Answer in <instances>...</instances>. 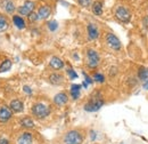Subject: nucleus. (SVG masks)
Masks as SVG:
<instances>
[{
  "label": "nucleus",
  "mask_w": 148,
  "mask_h": 144,
  "mask_svg": "<svg viewBox=\"0 0 148 144\" xmlns=\"http://www.w3.org/2000/svg\"><path fill=\"white\" fill-rule=\"evenodd\" d=\"M50 13H51V9H50L49 6H42V7H40L39 10H38V16H39V18L46 19V18L49 17Z\"/></svg>",
  "instance_id": "15"
},
{
  "label": "nucleus",
  "mask_w": 148,
  "mask_h": 144,
  "mask_svg": "<svg viewBox=\"0 0 148 144\" xmlns=\"http://www.w3.org/2000/svg\"><path fill=\"white\" fill-rule=\"evenodd\" d=\"M9 109L15 113H19L24 110V104L19 100H13L9 104Z\"/></svg>",
  "instance_id": "12"
},
{
  "label": "nucleus",
  "mask_w": 148,
  "mask_h": 144,
  "mask_svg": "<svg viewBox=\"0 0 148 144\" xmlns=\"http://www.w3.org/2000/svg\"><path fill=\"white\" fill-rule=\"evenodd\" d=\"M48 29L50 30V31H56L57 29H58V23H57V21H50L49 23H48Z\"/></svg>",
  "instance_id": "25"
},
{
  "label": "nucleus",
  "mask_w": 148,
  "mask_h": 144,
  "mask_svg": "<svg viewBox=\"0 0 148 144\" xmlns=\"http://www.w3.org/2000/svg\"><path fill=\"white\" fill-rule=\"evenodd\" d=\"M12 61L10 60H5L1 64H0V73H2V72H7L10 70V68H12Z\"/></svg>",
  "instance_id": "22"
},
{
  "label": "nucleus",
  "mask_w": 148,
  "mask_h": 144,
  "mask_svg": "<svg viewBox=\"0 0 148 144\" xmlns=\"http://www.w3.org/2000/svg\"><path fill=\"white\" fill-rule=\"evenodd\" d=\"M67 75L70 77L71 80H74V79L77 78V73L74 71L73 69H67Z\"/></svg>",
  "instance_id": "26"
},
{
  "label": "nucleus",
  "mask_w": 148,
  "mask_h": 144,
  "mask_svg": "<svg viewBox=\"0 0 148 144\" xmlns=\"http://www.w3.org/2000/svg\"><path fill=\"white\" fill-rule=\"evenodd\" d=\"M106 42L114 51H120L121 47H122V44H121L120 39L113 33H107L106 35Z\"/></svg>",
  "instance_id": "6"
},
{
  "label": "nucleus",
  "mask_w": 148,
  "mask_h": 144,
  "mask_svg": "<svg viewBox=\"0 0 148 144\" xmlns=\"http://www.w3.org/2000/svg\"><path fill=\"white\" fill-rule=\"evenodd\" d=\"M21 125L24 127V128H34V126H36L34 125V121L30 117H24L21 120Z\"/></svg>",
  "instance_id": "18"
},
{
  "label": "nucleus",
  "mask_w": 148,
  "mask_h": 144,
  "mask_svg": "<svg viewBox=\"0 0 148 144\" xmlns=\"http://www.w3.org/2000/svg\"><path fill=\"white\" fill-rule=\"evenodd\" d=\"M143 87H144L145 89H147V90H148V80H146V81L144 82V85H143Z\"/></svg>",
  "instance_id": "33"
},
{
  "label": "nucleus",
  "mask_w": 148,
  "mask_h": 144,
  "mask_svg": "<svg viewBox=\"0 0 148 144\" xmlns=\"http://www.w3.org/2000/svg\"><path fill=\"white\" fill-rule=\"evenodd\" d=\"M83 75H84V81H83V82H84V84H87L88 86H89V85H91V84L93 82L92 79H91V78H90L86 72H83Z\"/></svg>",
  "instance_id": "27"
},
{
  "label": "nucleus",
  "mask_w": 148,
  "mask_h": 144,
  "mask_svg": "<svg viewBox=\"0 0 148 144\" xmlns=\"http://www.w3.org/2000/svg\"><path fill=\"white\" fill-rule=\"evenodd\" d=\"M34 7H36V3H34L33 1L27 0V1L24 2L23 6H21V7L18 8V13L21 14V15H27V16H29V15L33 12Z\"/></svg>",
  "instance_id": "7"
},
{
  "label": "nucleus",
  "mask_w": 148,
  "mask_h": 144,
  "mask_svg": "<svg viewBox=\"0 0 148 144\" xmlns=\"http://www.w3.org/2000/svg\"><path fill=\"white\" fill-rule=\"evenodd\" d=\"M29 19H30V22H37L38 19H39V16H38L37 13L32 12V13L29 15Z\"/></svg>",
  "instance_id": "28"
},
{
  "label": "nucleus",
  "mask_w": 148,
  "mask_h": 144,
  "mask_svg": "<svg viewBox=\"0 0 148 144\" xmlns=\"http://www.w3.org/2000/svg\"><path fill=\"white\" fill-rule=\"evenodd\" d=\"M138 78L141 80V81H146L148 80V69L145 66H141L139 70H138Z\"/></svg>",
  "instance_id": "20"
},
{
  "label": "nucleus",
  "mask_w": 148,
  "mask_h": 144,
  "mask_svg": "<svg viewBox=\"0 0 148 144\" xmlns=\"http://www.w3.org/2000/svg\"><path fill=\"white\" fill-rule=\"evenodd\" d=\"M83 135L79 130H70L64 136V143L65 144H82L83 143Z\"/></svg>",
  "instance_id": "2"
},
{
  "label": "nucleus",
  "mask_w": 148,
  "mask_h": 144,
  "mask_svg": "<svg viewBox=\"0 0 148 144\" xmlns=\"http://www.w3.org/2000/svg\"><path fill=\"white\" fill-rule=\"evenodd\" d=\"M115 17L122 23H129L130 19H131V13L127 7L120 6L115 10Z\"/></svg>",
  "instance_id": "5"
},
{
  "label": "nucleus",
  "mask_w": 148,
  "mask_h": 144,
  "mask_svg": "<svg viewBox=\"0 0 148 144\" xmlns=\"http://www.w3.org/2000/svg\"><path fill=\"white\" fill-rule=\"evenodd\" d=\"M1 8H3L5 12L8 14H12L15 10V6H14L13 1H10V0H3L1 3Z\"/></svg>",
  "instance_id": "16"
},
{
  "label": "nucleus",
  "mask_w": 148,
  "mask_h": 144,
  "mask_svg": "<svg viewBox=\"0 0 148 144\" xmlns=\"http://www.w3.org/2000/svg\"><path fill=\"white\" fill-rule=\"evenodd\" d=\"M49 82L53 85H62L64 82V77L60 73H53L49 75Z\"/></svg>",
  "instance_id": "14"
},
{
  "label": "nucleus",
  "mask_w": 148,
  "mask_h": 144,
  "mask_svg": "<svg viewBox=\"0 0 148 144\" xmlns=\"http://www.w3.org/2000/svg\"><path fill=\"white\" fill-rule=\"evenodd\" d=\"M87 31H88V38L90 40H96L99 37V30H98V28L95 24H92V23L88 24Z\"/></svg>",
  "instance_id": "10"
},
{
  "label": "nucleus",
  "mask_w": 148,
  "mask_h": 144,
  "mask_svg": "<svg viewBox=\"0 0 148 144\" xmlns=\"http://www.w3.org/2000/svg\"><path fill=\"white\" fill-rule=\"evenodd\" d=\"M17 144H33V136L31 133H23L17 138Z\"/></svg>",
  "instance_id": "11"
},
{
  "label": "nucleus",
  "mask_w": 148,
  "mask_h": 144,
  "mask_svg": "<svg viewBox=\"0 0 148 144\" xmlns=\"http://www.w3.org/2000/svg\"><path fill=\"white\" fill-rule=\"evenodd\" d=\"M80 94H81V85L73 84L71 86V95H72L73 100H77L80 97Z\"/></svg>",
  "instance_id": "17"
},
{
  "label": "nucleus",
  "mask_w": 148,
  "mask_h": 144,
  "mask_svg": "<svg viewBox=\"0 0 148 144\" xmlns=\"http://www.w3.org/2000/svg\"><path fill=\"white\" fill-rule=\"evenodd\" d=\"M79 3L82 7H89L90 3H91V0H79Z\"/></svg>",
  "instance_id": "29"
},
{
  "label": "nucleus",
  "mask_w": 148,
  "mask_h": 144,
  "mask_svg": "<svg viewBox=\"0 0 148 144\" xmlns=\"http://www.w3.org/2000/svg\"><path fill=\"white\" fill-rule=\"evenodd\" d=\"M32 113L38 119H45L50 114V108L45 103H36L32 107Z\"/></svg>",
  "instance_id": "3"
},
{
  "label": "nucleus",
  "mask_w": 148,
  "mask_h": 144,
  "mask_svg": "<svg viewBox=\"0 0 148 144\" xmlns=\"http://www.w3.org/2000/svg\"><path fill=\"white\" fill-rule=\"evenodd\" d=\"M92 13L95 15H101L103 14V3L100 1H96L92 5Z\"/></svg>",
  "instance_id": "21"
},
{
  "label": "nucleus",
  "mask_w": 148,
  "mask_h": 144,
  "mask_svg": "<svg viewBox=\"0 0 148 144\" xmlns=\"http://www.w3.org/2000/svg\"><path fill=\"white\" fill-rule=\"evenodd\" d=\"M0 144H9V141L7 138H0Z\"/></svg>",
  "instance_id": "32"
},
{
  "label": "nucleus",
  "mask_w": 148,
  "mask_h": 144,
  "mask_svg": "<svg viewBox=\"0 0 148 144\" xmlns=\"http://www.w3.org/2000/svg\"><path fill=\"white\" fill-rule=\"evenodd\" d=\"M23 90H24L26 94H29V95L32 94V89H31V87H29V86H24V87H23Z\"/></svg>",
  "instance_id": "30"
},
{
  "label": "nucleus",
  "mask_w": 148,
  "mask_h": 144,
  "mask_svg": "<svg viewBox=\"0 0 148 144\" xmlns=\"http://www.w3.org/2000/svg\"><path fill=\"white\" fill-rule=\"evenodd\" d=\"M69 101V96L65 93H58L54 96V103L58 107H63Z\"/></svg>",
  "instance_id": "9"
},
{
  "label": "nucleus",
  "mask_w": 148,
  "mask_h": 144,
  "mask_svg": "<svg viewBox=\"0 0 148 144\" xmlns=\"http://www.w3.org/2000/svg\"><path fill=\"white\" fill-rule=\"evenodd\" d=\"M13 111L10 110L9 108H7V107H2V108L0 109V123H7L8 120H10V118H12V113Z\"/></svg>",
  "instance_id": "8"
},
{
  "label": "nucleus",
  "mask_w": 148,
  "mask_h": 144,
  "mask_svg": "<svg viewBox=\"0 0 148 144\" xmlns=\"http://www.w3.org/2000/svg\"><path fill=\"white\" fill-rule=\"evenodd\" d=\"M99 61H100L99 54L95 49H88L87 51V65L90 69L97 68L99 65Z\"/></svg>",
  "instance_id": "4"
},
{
  "label": "nucleus",
  "mask_w": 148,
  "mask_h": 144,
  "mask_svg": "<svg viewBox=\"0 0 148 144\" xmlns=\"http://www.w3.org/2000/svg\"><path fill=\"white\" fill-rule=\"evenodd\" d=\"M13 21H14L15 26H17V29H19V30H22V29H24L26 26L25 25V21L21 17V16H18V15L13 16Z\"/></svg>",
  "instance_id": "19"
},
{
  "label": "nucleus",
  "mask_w": 148,
  "mask_h": 144,
  "mask_svg": "<svg viewBox=\"0 0 148 144\" xmlns=\"http://www.w3.org/2000/svg\"><path fill=\"white\" fill-rule=\"evenodd\" d=\"M8 26H9L8 22H7L5 18L2 17V16H0V32L6 31V30L8 29Z\"/></svg>",
  "instance_id": "23"
},
{
  "label": "nucleus",
  "mask_w": 148,
  "mask_h": 144,
  "mask_svg": "<svg viewBox=\"0 0 148 144\" xmlns=\"http://www.w3.org/2000/svg\"><path fill=\"white\" fill-rule=\"evenodd\" d=\"M93 80L97 81V82H100V84H101V82L105 81V77H104V74L97 72V73H95V75H93Z\"/></svg>",
  "instance_id": "24"
},
{
  "label": "nucleus",
  "mask_w": 148,
  "mask_h": 144,
  "mask_svg": "<svg viewBox=\"0 0 148 144\" xmlns=\"http://www.w3.org/2000/svg\"><path fill=\"white\" fill-rule=\"evenodd\" d=\"M49 65L54 69V70H60V69H63L64 68V62L59 58V57H57V56H54L51 60H50V62H49Z\"/></svg>",
  "instance_id": "13"
},
{
  "label": "nucleus",
  "mask_w": 148,
  "mask_h": 144,
  "mask_svg": "<svg viewBox=\"0 0 148 144\" xmlns=\"http://www.w3.org/2000/svg\"><path fill=\"white\" fill-rule=\"evenodd\" d=\"M104 105V100L99 95V93H95L92 97L84 104V110L87 112H96Z\"/></svg>",
  "instance_id": "1"
},
{
  "label": "nucleus",
  "mask_w": 148,
  "mask_h": 144,
  "mask_svg": "<svg viewBox=\"0 0 148 144\" xmlns=\"http://www.w3.org/2000/svg\"><path fill=\"white\" fill-rule=\"evenodd\" d=\"M90 138H91L92 141H95V140L97 138V133H96L95 130H90Z\"/></svg>",
  "instance_id": "31"
}]
</instances>
